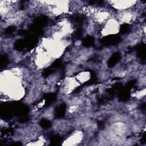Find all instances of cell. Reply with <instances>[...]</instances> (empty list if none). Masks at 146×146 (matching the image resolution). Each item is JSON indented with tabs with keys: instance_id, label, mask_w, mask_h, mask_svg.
Here are the masks:
<instances>
[{
	"instance_id": "5",
	"label": "cell",
	"mask_w": 146,
	"mask_h": 146,
	"mask_svg": "<svg viewBox=\"0 0 146 146\" xmlns=\"http://www.w3.org/2000/svg\"><path fill=\"white\" fill-rule=\"evenodd\" d=\"M79 85L80 83L75 78L67 77L63 80L62 83L61 89L64 94H70Z\"/></svg>"
},
{
	"instance_id": "3",
	"label": "cell",
	"mask_w": 146,
	"mask_h": 146,
	"mask_svg": "<svg viewBox=\"0 0 146 146\" xmlns=\"http://www.w3.org/2000/svg\"><path fill=\"white\" fill-rule=\"evenodd\" d=\"M84 137V134L83 132L78 129L74 131L66 138L62 144L63 145H78L82 143Z\"/></svg>"
},
{
	"instance_id": "1",
	"label": "cell",
	"mask_w": 146,
	"mask_h": 146,
	"mask_svg": "<svg viewBox=\"0 0 146 146\" xmlns=\"http://www.w3.org/2000/svg\"><path fill=\"white\" fill-rule=\"evenodd\" d=\"M120 30V24L117 19L113 17L107 20L100 30V34L103 36L116 34Z\"/></svg>"
},
{
	"instance_id": "4",
	"label": "cell",
	"mask_w": 146,
	"mask_h": 146,
	"mask_svg": "<svg viewBox=\"0 0 146 146\" xmlns=\"http://www.w3.org/2000/svg\"><path fill=\"white\" fill-rule=\"evenodd\" d=\"M108 2L113 9L121 11L131 9L136 5L138 2L136 1H110Z\"/></svg>"
},
{
	"instance_id": "2",
	"label": "cell",
	"mask_w": 146,
	"mask_h": 146,
	"mask_svg": "<svg viewBox=\"0 0 146 146\" xmlns=\"http://www.w3.org/2000/svg\"><path fill=\"white\" fill-rule=\"evenodd\" d=\"M137 13L133 10L129 9L124 11H118L115 18L121 24L132 23L137 18Z\"/></svg>"
},
{
	"instance_id": "6",
	"label": "cell",
	"mask_w": 146,
	"mask_h": 146,
	"mask_svg": "<svg viewBox=\"0 0 146 146\" xmlns=\"http://www.w3.org/2000/svg\"><path fill=\"white\" fill-rule=\"evenodd\" d=\"M90 76L91 74L89 72L83 71L81 72H79L75 76V79L80 84L88 81L90 79Z\"/></svg>"
}]
</instances>
